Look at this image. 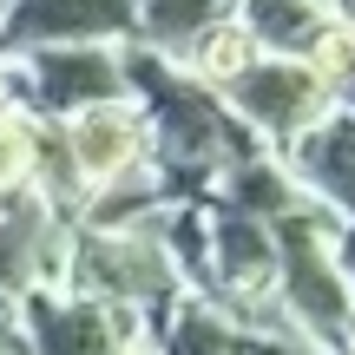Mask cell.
<instances>
[{
  "instance_id": "4fadbf2b",
  "label": "cell",
  "mask_w": 355,
  "mask_h": 355,
  "mask_svg": "<svg viewBox=\"0 0 355 355\" xmlns=\"http://www.w3.org/2000/svg\"><path fill=\"white\" fill-rule=\"evenodd\" d=\"M336 270H343V283L355 290V217H349V224H336Z\"/></svg>"
},
{
  "instance_id": "30bf717a",
  "label": "cell",
  "mask_w": 355,
  "mask_h": 355,
  "mask_svg": "<svg viewBox=\"0 0 355 355\" xmlns=\"http://www.w3.org/2000/svg\"><path fill=\"white\" fill-rule=\"evenodd\" d=\"M158 355H263V349H257L230 316H217L211 303L184 296V303L171 309L165 336H158Z\"/></svg>"
},
{
  "instance_id": "ba28073f",
  "label": "cell",
  "mask_w": 355,
  "mask_h": 355,
  "mask_svg": "<svg viewBox=\"0 0 355 355\" xmlns=\"http://www.w3.org/2000/svg\"><path fill=\"white\" fill-rule=\"evenodd\" d=\"M224 20H230V0H139V20H132L125 46L152 53V60L171 66V73H191L198 46Z\"/></svg>"
},
{
  "instance_id": "8992f818",
  "label": "cell",
  "mask_w": 355,
  "mask_h": 355,
  "mask_svg": "<svg viewBox=\"0 0 355 355\" xmlns=\"http://www.w3.org/2000/svg\"><path fill=\"white\" fill-rule=\"evenodd\" d=\"M66 237L73 230L33 198H0V303H20L33 290H60L66 283Z\"/></svg>"
},
{
  "instance_id": "3957f363",
  "label": "cell",
  "mask_w": 355,
  "mask_h": 355,
  "mask_svg": "<svg viewBox=\"0 0 355 355\" xmlns=\"http://www.w3.org/2000/svg\"><path fill=\"white\" fill-rule=\"evenodd\" d=\"M217 99H224L230 112L250 125V139L263 145V152H290V145L336 105L329 86L316 79V66H309V60H257L250 73L230 79Z\"/></svg>"
},
{
  "instance_id": "6da1fadb",
  "label": "cell",
  "mask_w": 355,
  "mask_h": 355,
  "mask_svg": "<svg viewBox=\"0 0 355 355\" xmlns=\"http://www.w3.org/2000/svg\"><path fill=\"white\" fill-rule=\"evenodd\" d=\"M277 237V303L296 322L316 355H349V329H355V290L336 270V217L316 204L270 217Z\"/></svg>"
},
{
  "instance_id": "5bb4252c",
  "label": "cell",
  "mask_w": 355,
  "mask_h": 355,
  "mask_svg": "<svg viewBox=\"0 0 355 355\" xmlns=\"http://www.w3.org/2000/svg\"><path fill=\"white\" fill-rule=\"evenodd\" d=\"M322 13H329L336 33H349V40H355V0H322Z\"/></svg>"
},
{
  "instance_id": "2e32d148",
  "label": "cell",
  "mask_w": 355,
  "mask_h": 355,
  "mask_svg": "<svg viewBox=\"0 0 355 355\" xmlns=\"http://www.w3.org/2000/svg\"><path fill=\"white\" fill-rule=\"evenodd\" d=\"M349 355H355V329H349Z\"/></svg>"
},
{
  "instance_id": "8fae6325",
  "label": "cell",
  "mask_w": 355,
  "mask_h": 355,
  "mask_svg": "<svg viewBox=\"0 0 355 355\" xmlns=\"http://www.w3.org/2000/svg\"><path fill=\"white\" fill-rule=\"evenodd\" d=\"M33 171H40V119L7 99L0 105V198L33 191Z\"/></svg>"
},
{
  "instance_id": "7a4b0ae2",
  "label": "cell",
  "mask_w": 355,
  "mask_h": 355,
  "mask_svg": "<svg viewBox=\"0 0 355 355\" xmlns=\"http://www.w3.org/2000/svg\"><path fill=\"white\" fill-rule=\"evenodd\" d=\"M7 99L46 125H66V119L92 112V105H119L132 92L119 46H46L26 60H7Z\"/></svg>"
},
{
  "instance_id": "5b68a950",
  "label": "cell",
  "mask_w": 355,
  "mask_h": 355,
  "mask_svg": "<svg viewBox=\"0 0 355 355\" xmlns=\"http://www.w3.org/2000/svg\"><path fill=\"white\" fill-rule=\"evenodd\" d=\"M60 145H66V165H73L79 191H112L125 184V178L152 171V125H145V112L132 99L119 105H92V112L66 119L60 125Z\"/></svg>"
},
{
  "instance_id": "9c48e42d",
  "label": "cell",
  "mask_w": 355,
  "mask_h": 355,
  "mask_svg": "<svg viewBox=\"0 0 355 355\" xmlns=\"http://www.w3.org/2000/svg\"><path fill=\"white\" fill-rule=\"evenodd\" d=\"M230 20L250 33L263 60H309L329 33V13L316 0H230Z\"/></svg>"
},
{
  "instance_id": "7c38bea8",
  "label": "cell",
  "mask_w": 355,
  "mask_h": 355,
  "mask_svg": "<svg viewBox=\"0 0 355 355\" xmlns=\"http://www.w3.org/2000/svg\"><path fill=\"white\" fill-rule=\"evenodd\" d=\"M257 60H263V53L250 46V33H243L237 20H224V26H217V33L198 46V60H191V79H198L204 92H224L230 79H243Z\"/></svg>"
},
{
  "instance_id": "52a82bcc",
  "label": "cell",
  "mask_w": 355,
  "mask_h": 355,
  "mask_svg": "<svg viewBox=\"0 0 355 355\" xmlns=\"http://www.w3.org/2000/svg\"><path fill=\"white\" fill-rule=\"evenodd\" d=\"M283 171L296 178V191H303L316 211H329L336 224H349L355 217V112L329 105V112L283 152Z\"/></svg>"
},
{
  "instance_id": "9a60e30c",
  "label": "cell",
  "mask_w": 355,
  "mask_h": 355,
  "mask_svg": "<svg viewBox=\"0 0 355 355\" xmlns=\"http://www.w3.org/2000/svg\"><path fill=\"white\" fill-rule=\"evenodd\" d=\"M0 105H7V66H0Z\"/></svg>"
},
{
  "instance_id": "277c9868",
  "label": "cell",
  "mask_w": 355,
  "mask_h": 355,
  "mask_svg": "<svg viewBox=\"0 0 355 355\" xmlns=\"http://www.w3.org/2000/svg\"><path fill=\"white\" fill-rule=\"evenodd\" d=\"M139 0H0V66L46 46H125Z\"/></svg>"
}]
</instances>
